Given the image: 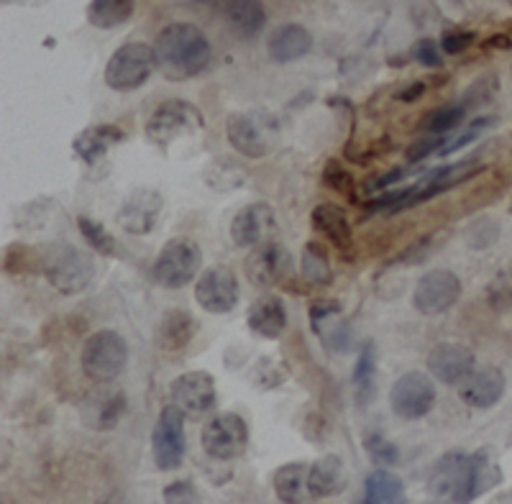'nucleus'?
Wrapping results in <instances>:
<instances>
[{
	"mask_svg": "<svg viewBox=\"0 0 512 504\" xmlns=\"http://www.w3.org/2000/svg\"><path fill=\"white\" fill-rule=\"evenodd\" d=\"M213 49L195 24H169L154 41V62L164 80L187 82L208 70Z\"/></svg>",
	"mask_w": 512,
	"mask_h": 504,
	"instance_id": "1",
	"label": "nucleus"
},
{
	"mask_svg": "<svg viewBox=\"0 0 512 504\" xmlns=\"http://www.w3.org/2000/svg\"><path fill=\"white\" fill-rule=\"evenodd\" d=\"M495 466L487 461V453L448 451L436 461L428 476V492L441 502H472L487 492L495 481L487 479V471Z\"/></svg>",
	"mask_w": 512,
	"mask_h": 504,
	"instance_id": "2",
	"label": "nucleus"
},
{
	"mask_svg": "<svg viewBox=\"0 0 512 504\" xmlns=\"http://www.w3.org/2000/svg\"><path fill=\"white\" fill-rule=\"evenodd\" d=\"M39 254L41 274L47 277V282L52 284L59 295H80V292L93 282V259H90V254L77 249V246L57 241V244L39 246Z\"/></svg>",
	"mask_w": 512,
	"mask_h": 504,
	"instance_id": "3",
	"label": "nucleus"
},
{
	"mask_svg": "<svg viewBox=\"0 0 512 504\" xmlns=\"http://www.w3.org/2000/svg\"><path fill=\"white\" fill-rule=\"evenodd\" d=\"M80 364L85 377L95 384H108L116 382L126 371L128 364V346L123 341L121 333L103 328L88 336L85 346H82Z\"/></svg>",
	"mask_w": 512,
	"mask_h": 504,
	"instance_id": "4",
	"label": "nucleus"
},
{
	"mask_svg": "<svg viewBox=\"0 0 512 504\" xmlns=\"http://www.w3.org/2000/svg\"><path fill=\"white\" fill-rule=\"evenodd\" d=\"M203 267V251L190 238H172L154 259L152 277L164 290H182Z\"/></svg>",
	"mask_w": 512,
	"mask_h": 504,
	"instance_id": "5",
	"label": "nucleus"
},
{
	"mask_svg": "<svg viewBox=\"0 0 512 504\" xmlns=\"http://www.w3.org/2000/svg\"><path fill=\"white\" fill-rule=\"evenodd\" d=\"M205 128L200 108L187 100H164L146 121V139L157 146H169L182 136H195Z\"/></svg>",
	"mask_w": 512,
	"mask_h": 504,
	"instance_id": "6",
	"label": "nucleus"
},
{
	"mask_svg": "<svg viewBox=\"0 0 512 504\" xmlns=\"http://www.w3.org/2000/svg\"><path fill=\"white\" fill-rule=\"evenodd\" d=\"M154 67H157L154 47H149L144 41H128V44L118 47L105 64V85L116 93H131L152 77Z\"/></svg>",
	"mask_w": 512,
	"mask_h": 504,
	"instance_id": "7",
	"label": "nucleus"
},
{
	"mask_svg": "<svg viewBox=\"0 0 512 504\" xmlns=\"http://www.w3.org/2000/svg\"><path fill=\"white\" fill-rule=\"evenodd\" d=\"M200 446L213 461H233L249 446V425L236 412L213 415L200 430Z\"/></svg>",
	"mask_w": 512,
	"mask_h": 504,
	"instance_id": "8",
	"label": "nucleus"
},
{
	"mask_svg": "<svg viewBox=\"0 0 512 504\" xmlns=\"http://www.w3.org/2000/svg\"><path fill=\"white\" fill-rule=\"evenodd\" d=\"M277 123L267 113H233L226 121L228 144L249 159H262L272 151Z\"/></svg>",
	"mask_w": 512,
	"mask_h": 504,
	"instance_id": "9",
	"label": "nucleus"
},
{
	"mask_svg": "<svg viewBox=\"0 0 512 504\" xmlns=\"http://www.w3.org/2000/svg\"><path fill=\"white\" fill-rule=\"evenodd\" d=\"M216 400V379L208 371H185L169 387V405L190 420H200L216 410Z\"/></svg>",
	"mask_w": 512,
	"mask_h": 504,
	"instance_id": "10",
	"label": "nucleus"
},
{
	"mask_svg": "<svg viewBox=\"0 0 512 504\" xmlns=\"http://www.w3.org/2000/svg\"><path fill=\"white\" fill-rule=\"evenodd\" d=\"M390 405L400 420L425 418L436 405V384L423 371H408L392 384Z\"/></svg>",
	"mask_w": 512,
	"mask_h": 504,
	"instance_id": "11",
	"label": "nucleus"
},
{
	"mask_svg": "<svg viewBox=\"0 0 512 504\" xmlns=\"http://www.w3.org/2000/svg\"><path fill=\"white\" fill-rule=\"evenodd\" d=\"M187 438H185V415L177 407L167 405L159 412V420L152 433L154 464L162 471H172L185 461Z\"/></svg>",
	"mask_w": 512,
	"mask_h": 504,
	"instance_id": "12",
	"label": "nucleus"
},
{
	"mask_svg": "<svg viewBox=\"0 0 512 504\" xmlns=\"http://www.w3.org/2000/svg\"><path fill=\"white\" fill-rule=\"evenodd\" d=\"M239 279L228 267H210L195 282V302L205 313L223 315L239 305Z\"/></svg>",
	"mask_w": 512,
	"mask_h": 504,
	"instance_id": "13",
	"label": "nucleus"
},
{
	"mask_svg": "<svg viewBox=\"0 0 512 504\" xmlns=\"http://www.w3.org/2000/svg\"><path fill=\"white\" fill-rule=\"evenodd\" d=\"M461 297V279L451 269H431L415 284V310L423 315H441L451 310Z\"/></svg>",
	"mask_w": 512,
	"mask_h": 504,
	"instance_id": "14",
	"label": "nucleus"
},
{
	"mask_svg": "<svg viewBox=\"0 0 512 504\" xmlns=\"http://www.w3.org/2000/svg\"><path fill=\"white\" fill-rule=\"evenodd\" d=\"M292 269V259L287 249L277 241H264L254 246L244 261V274L254 287H274V284L285 282Z\"/></svg>",
	"mask_w": 512,
	"mask_h": 504,
	"instance_id": "15",
	"label": "nucleus"
},
{
	"mask_svg": "<svg viewBox=\"0 0 512 504\" xmlns=\"http://www.w3.org/2000/svg\"><path fill=\"white\" fill-rule=\"evenodd\" d=\"M277 236V213L267 203H249L233 215L231 241L241 249L259 246Z\"/></svg>",
	"mask_w": 512,
	"mask_h": 504,
	"instance_id": "16",
	"label": "nucleus"
},
{
	"mask_svg": "<svg viewBox=\"0 0 512 504\" xmlns=\"http://www.w3.org/2000/svg\"><path fill=\"white\" fill-rule=\"evenodd\" d=\"M126 392L118 387H100L80 402V420L90 430H113L126 412Z\"/></svg>",
	"mask_w": 512,
	"mask_h": 504,
	"instance_id": "17",
	"label": "nucleus"
},
{
	"mask_svg": "<svg viewBox=\"0 0 512 504\" xmlns=\"http://www.w3.org/2000/svg\"><path fill=\"white\" fill-rule=\"evenodd\" d=\"M474 354L461 343H438L428 354V371L431 377L438 379L441 384H448V387H456V384H464L466 379L474 374Z\"/></svg>",
	"mask_w": 512,
	"mask_h": 504,
	"instance_id": "18",
	"label": "nucleus"
},
{
	"mask_svg": "<svg viewBox=\"0 0 512 504\" xmlns=\"http://www.w3.org/2000/svg\"><path fill=\"white\" fill-rule=\"evenodd\" d=\"M162 213V195L154 190H134L123 200L116 213V223L131 236H146L157 226V218Z\"/></svg>",
	"mask_w": 512,
	"mask_h": 504,
	"instance_id": "19",
	"label": "nucleus"
},
{
	"mask_svg": "<svg viewBox=\"0 0 512 504\" xmlns=\"http://www.w3.org/2000/svg\"><path fill=\"white\" fill-rule=\"evenodd\" d=\"M310 325L315 336L326 343V348L346 354L351 351V331L349 325L341 323V302L338 300H315L310 305Z\"/></svg>",
	"mask_w": 512,
	"mask_h": 504,
	"instance_id": "20",
	"label": "nucleus"
},
{
	"mask_svg": "<svg viewBox=\"0 0 512 504\" xmlns=\"http://www.w3.org/2000/svg\"><path fill=\"white\" fill-rule=\"evenodd\" d=\"M310 221H313V228L320 233V236L331 241L333 249L338 251V256L344 259H354V233H351L349 215L338 205L323 203L318 208H313L310 213Z\"/></svg>",
	"mask_w": 512,
	"mask_h": 504,
	"instance_id": "21",
	"label": "nucleus"
},
{
	"mask_svg": "<svg viewBox=\"0 0 512 504\" xmlns=\"http://www.w3.org/2000/svg\"><path fill=\"white\" fill-rule=\"evenodd\" d=\"M505 394V374L497 366H484L461 384V400L477 410H489Z\"/></svg>",
	"mask_w": 512,
	"mask_h": 504,
	"instance_id": "22",
	"label": "nucleus"
},
{
	"mask_svg": "<svg viewBox=\"0 0 512 504\" xmlns=\"http://www.w3.org/2000/svg\"><path fill=\"white\" fill-rule=\"evenodd\" d=\"M349 484V474H346L344 458L336 453L320 456L308 471V494L313 499H328L333 494L344 492Z\"/></svg>",
	"mask_w": 512,
	"mask_h": 504,
	"instance_id": "23",
	"label": "nucleus"
},
{
	"mask_svg": "<svg viewBox=\"0 0 512 504\" xmlns=\"http://www.w3.org/2000/svg\"><path fill=\"white\" fill-rule=\"evenodd\" d=\"M313 49V36L300 24H282L272 31L267 41L269 59L277 64H290L303 59Z\"/></svg>",
	"mask_w": 512,
	"mask_h": 504,
	"instance_id": "24",
	"label": "nucleus"
},
{
	"mask_svg": "<svg viewBox=\"0 0 512 504\" xmlns=\"http://www.w3.org/2000/svg\"><path fill=\"white\" fill-rule=\"evenodd\" d=\"M246 323H249L251 333H256V336L267 338V341H277L287 328V310L280 297L264 295L251 302L249 313H246Z\"/></svg>",
	"mask_w": 512,
	"mask_h": 504,
	"instance_id": "25",
	"label": "nucleus"
},
{
	"mask_svg": "<svg viewBox=\"0 0 512 504\" xmlns=\"http://www.w3.org/2000/svg\"><path fill=\"white\" fill-rule=\"evenodd\" d=\"M195 333H198L195 318H192L187 310L175 308L167 310V313L162 315V320H159L157 325V333H154V343H157L162 351H167V354H177V351L190 346Z\"/></svg>",
	"mask_w": 512,
	"mask_h": 504,
	"instance_id": "26",
	"label": "nucleus"
},
{
	"mask_svg": "<svg viewBox=\"0 0 512 504\" xmlns=\"http://www.w3.org/2000/svg\"><path fill=\"white\" fill-rule=\"evenodd\" d=\"M126 139L118 126H111V123H98V126L85 128L75 141H72V149H75L77 157L85 164H95L111 151V146L121 144Z\"/></svg>",
	"mask_w": 512,
	"mask_h": 504,
	"instance_id": "27",
	"label": "nucleus"
},
{
	"mask_svg": "<svg viewBox=\"0 0 512 504\" xmlns=\"http://www.w3.org/2000/svg\"><path fill=\"white\" fill-rule=\"evenodd\" d=\"M226 21L236 36L251 39L267 24V8L262 0H226Z\"/></svg>",
	"mask_w": 512,
	"mask_h": 504,
	"instance_id": "28",
	"label": "nucleus"
},
{
	"mask_svg": "<svg viewBox=\"0 0 512 504\" xmlns=\"http://www.w3.org/2000/svg\"><path fill=\"white\" fill-rule=\"evenodd\" d=\"M136 11V0H93L88 6V21L95 29L111 31L128 24Z\"/></svg>",
	"mask_w": 512,
	"mask_h": 504,
	"instance_id": "29",
	"label": "nucleus"
},
{
	"mask_svg": "<svg viewBox=\"0 0 512 504\" xmlns=\"http://www.w3.org/2000/svg\"><path fill=\"white\" fill-rule=\"evenodd\" d=\"M405 499V487L400 476L387 469H377L364 481V502L367 504H395Z\"/></svg>",
	"mask_w": 512,
	"mask_h": 504,
	"instance_id": "30",
	"label": "nucleus"
},
{
	"mask_svg": "<svg viewBox=\"0 0 512 504\" xmlns=\"http://www.w3.org/2000/svg\"><path fill=\"white\" fill-rule=\"evenodd\" d=\"M308 471L310 466L303 464V461H292V464L277 469V474H274V492H277V497L287 504L300 502L303 489H308Z\"/></svg>",
	"mask_w": 512,
	"mask_h": 504,
	"instance_id": "31",
	"label": "nucleus"
},
{
	"mask_svg": "<svg viewBox=\"0 0 512 504\" xmlns=\"http://www.w3.org/2000/svg\"><path fill=\"white\" fill-rule=\"evenodd\" d=\"M300 272L308 284H331L333 282V267L331 256H328L326 246L318 244V241H310L305 244L303 256H300Z\"/></svg>",
	"mask_w": 512,
	"mask_h": 504,
	"instance_id": "32",
	"label": "nucleus"
},
{
	"mask_svg": "<svg viewBox=\"0 0 512 504\" xmlns=\"http://www.w3.org/2000/svg\"><path fill=\"white\" fill-rule=\"evenodd\" d=\"M374 374H377V348L374 343H364L354 366L356 400L361 407H367L374 397Z\"/></svg>",
	"mask_w": 512,
	"mask_h": 504,
	"instance_id": "33",
	"label": "nucleus"
},
{
	"mask_svg": "<svg viewBox=\"0 0 512 504\" xmlns=\"http://www.w3.org/2000/svg\"><path fill=\"white\" fill-rule=\"evenodd\" d=\"M323 182H326L333 192L346 197L351 205L364 203L359 197V190H356V177L344 167V164L338 162V159H328L326 162V167H323Z\"/></svg>",
	"mask_w": 512,
	"mask_h": 504,
	"instance_id": "34",
	"label": "nucleus"
},
{
	"mask_svg": "<svg viewBox=\"0 0 512 504\" xmlns=\"http://www.w3.org/2000/svg\"><path fill=\"white\" fill-rule=\"evenodd\" d=\"M6 272L13 277L24 274H41V254L39 249H29L24 244H13L6 251Z\"/></svg>",
	"mask_w": 512,
	"mask_h": 504,
	"instance_id": "35",
	"label": "nucleus"
},
{
	"mask_svg": "<svg viewBox=\"0 0 512 504\" xmlns=\"http://www.w3.org/2000/svg\"><path fill=\"white\" fill-rule=\"evenodd\" d=\"M364 451L372 458V464L377 466H395L400 461V451H397L395 443L384 433H379V430L364 435Z\"/></svg>",
	"mask_w": 512,
	"mask_h": 504,
	"instance_id": "36",
	"label": "nucleus"
},
{
	"mask_svg": "<svg viewBox=\"0 0 512 504\" xmlns=\"http://www.w3.org/2000/svg\"><path fill=\"white\" fill-rule=\"evenodd\" d=\"M77 228H80L85 241H88V244L93 246V251H98V254L111 256L113 251H116V238L105 231V226L100 221H93L88 215H80V218H77Z\"/></svg>",
	"mask_w": 512,
	"mask_h": 504,
	"instance_id": "37",
	"label": "nucleus"
},
{
	"mask_svg": "<svg viewBox=\"0 0 512 504\" xmlns=\"http://www.w3.org/2000/svg\"><path fill=\"white\" fill-rule=\"evenodd\" d=\"M466 118V105H446V108H438L428 116V121L423 123V128L428 134H448L464 123Z\"/></svg>",
	"mask_w": 512,
	"mask_h": 504,
	"instance_id": "38",
	"label": "nucleus"
},
{
	"mask_svg": "<svg viewBox=\"0 0 512 504\" xmlns=\"http://www.w3.org/2000/svg\"><path fill=\"white\" fill-rule=\"evenodd\" d=\"M287 379V369L282 366V361L277 359H269V356H264V359L256 361V369H254V382L259 384L262 389H274L280 387L282 382Z\"/></svg>",
	"mask_w": 512,
	"mask_h": 504,
	"instance_id": "39",
	"label": "nucleus"
},
{
	"mask_svg": "<svg viewBox=\"0 0 512 504\" xmlns=\"http://www.w3.org/2000/svg\"><path fill=\"white\" fill-rule=\"evenodd\" d=\"M443 144H446V134H428L423 136V139L415 141V144L405 151V159H408L410 164H418L423 162V159L431 157V154H438V149H441Z\"/></svg>",
	"mask_w": 512,
	"mask_h": 504,
	"instance_id": "40",
	"label": "nucleus"
},
{
	"mask_svg": "<svg viewBox=\"0 0 512 504\" xmlns=\"http://www.w3.org/2000/svg\"><path fill=\"white\" fill-rule=\"evenodd\" d=\"M441 52H443V49L438 47L436 41L423 39V41H418V44H415L413 57H415V62L420 64V67H428V70H438V67L443 64Z\"/></svg>",
	"mask_w": 512,
	"mask_h": 504,
	"instance_id": "41",
	"label": "nucleus"
},
{
	"mask_svg": "<svg viewBox=\"0 0 512 504\" xmlns=\"http://www.w3.org/2000/svg\"><path fill=\"white\" fill-rule=\"evenodd\" d=\"M474 36L472 31H446L441 36V49L446 54H461L474 44Z\"/></svg>",
	"mask_w": 512,
	"mask_h": 504,
	"instance_id": "42",
	"label": "nucleus"
},
{
	"mask_svg": "<svg viewBox=\"0 0 512 504\" xmlns=\"http://www.w3.org/2000/svg\"><path fill=\"white\" fill-rule=\"evenodd\" d=\"M198 492L192 487V481H172L164 487V502H195Z\"/></svg>",
	"mask_w": 512,
	"mask_h": 504,
	"instance_id": "43",
	"label": "nucleus"
},
{
	"mask_svg": "<svg viewBox=\"0 0 512 504\" xmlns=\"http://www.w3.org/2000/svg\"><path fill=\"white\" fill-rule=\"evenodd\" d=\"M428 254H431V238H423V241H418L415 246H410L405 254L397 256L395 264H418V261H423Z\"/></svg>",
	"mask_w": 512,
	"mask_h": 504,
	"instance_id": "44",
	"label": "nucleus"
},
{
	"mask_svg": "<svg viewBox=\"0 0 512 504\" xmlns=\"http://www.w3.org/2000/svg\"><path fill=\"white\" fill-rule=\"evenodd\" d=\"M405 177V169H392V172L382 174V177H374L372 182H369V190H387L390 185H395L397 180H402Z\"/></svg>",
	"mask_w": 512,
	"mask_h": 504,
	"instance_id": "45",
	"label": "nucleus"
},
{
	"mask_svg": "<svg viewBox=\"0 0 512 504\" xmlns=\"http://www.w3.org/2000/svg\"><path fill=\"white\" fill-rule=\"evenodd\" d=\"M423 95H425V82H410L408 87H402L397 100H402V103H415V100H420Z\"/></svg>",
	"mask_w": 512,
	"mask_h": 504,
	"instance_id": "46",
	"label": "nucleus"
},
{
	"mask_svg": "<svg viewBox=\"0 0 512 504\" xmlns=\"http://www.w3.org/2000/svg\"><path fill=\"white\" fill-rule=\"evenodd\" d=\"M510 47H512V41L502 34H495L487 41V49H510Z\"/></svg>",
	"mask_w": 512,
	"mask_h": 504,
	"instance_id": "47",
	"label": "nucleus"
}]
</instances>
